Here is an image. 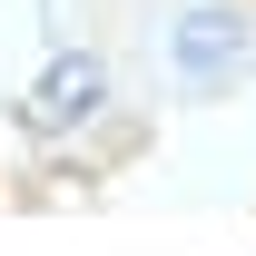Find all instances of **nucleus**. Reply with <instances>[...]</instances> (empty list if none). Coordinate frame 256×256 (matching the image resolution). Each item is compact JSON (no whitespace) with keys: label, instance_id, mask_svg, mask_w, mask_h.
Returning a JSON list of instances; mask_svg holds the SVG:
<instances>
[{"label":"nucleus","instance_id":"2","mask_svg":"<svg viewBox=\"0 0 256 256\" xmlns=\"http://www.w3.org/2000/svg\"><path fill=\"white\" fill-rule=\"evenodd\" d=\"M236 60H246V30H236L226 10H197L188 30H178V69H188V79H217V69H236Z\"/></svg>","mask_w":256,"mask_h":256},{"label":"nucleus","instance_id":"1","mask_svg":"<svg viewBox=\"0 0 256 256\" xmlns=\"http://www.w3.org/2000/svg\"><path fill=\"white\" fill-rule=\"evenodd\" d=\"M98 60L79 50V60H50V79H40V98H30V118L40 128H79V118H98Z\"/></svg>","mask_w":256,"mask_h":256}]
</instances>
